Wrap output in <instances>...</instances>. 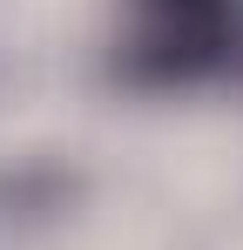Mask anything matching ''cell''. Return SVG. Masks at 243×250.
Returning a JSON list of instances; mask_svg holds the SVG:
<instances>
[{
    "label": "cell",
    "instance_id": "obj_1",
    "mask_svg": "<svg viewBox=\"0 0 243 250\" xmlns=\"http://www.w3.org/2000/svg\"><path fill=\"white\" fill-rule=\"evenodd\" d=\"M243 47V0H128L122 75L135 88H196Z\"/></svg>",
    "mask_w": 243,
    "mask_h": 250
},
{
    "label": "cell",
    "instance_id": "obj_2",
    "mask_svg": "<svg viewBox=\"0 0 243 250\" xmlns=\"http://www.w3.org/2000/svg\"><path fill=\"white\" fill-rule=\"evenodd\" d=\"M237 61H243V47H237Z\"/></svg>",
    "mask_w": 243,
    "mask_h": 250
}]
</instances>
